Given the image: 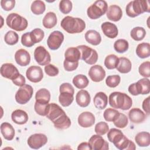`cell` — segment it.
Listing matches in <instances>:
<instances>
[{
	"label": "cell",
	"mask_w": 150,
	"mask_h": 150,
	"mask_svg": "<svg viewBox=\"0 0 150 150\" xmlns=\"http://www.w3.org/2000/svg\"><path fill=\"white\" fill-rule=\"evenodd\" d=\"M137 55L141 59L147 58L150 56V45L149 43H139L136 48Z\"/></svg>",
	"instance_id": "cell-34"
},
{
	"label": "cell",
	"mask_w": 150,
	"mask_h": 150,
	"mask_svg": "<svg viewBox=\"0 0 150 150\" xmlns=\"http://www.w3.org/2000/svg\"><path fill=\"white\" fill-rule=\"evenodd\" d=\"M21 43L25 47H30L35 44L33 43L30 38V32H26L22 35L21 37Z\"/></svg>",
	"instance_id": "cell-50"
},
{
	"label": "cell",
	"mask_w": 150,
	"mask_h": 150,
	"mask_svg": "<svg viewBox=\"0 0 150 150\" xmlns=\"http://www.w3.org/2000/svg\"><path fill=\"white\" fill-rule=\"evenodd\" d=\"M33 93V88L29 84L21 87L15 94V100L20 104H26L32 98Z\"/></svg>",
	"instance_id": "cell-11"
},
{
	"label": "cell",
	"mask_w": 150,
	"mask_h": 150,
	"mask_svg": "<svg viewBox=\"0 0 150 150\" xmlns=\"http://www.w3.org/2000/svg\"><path fill=\"white\" fill-rule=\"evenodd\" d=\"M150 6L148 1L134 0L129 2L126 6L127 15L131 18L136 17L144 12H149Z\"/></svg>",
	"instance_id": "cell-5"
},
{
	"label": "cell",
	"mask_w": 150,
	"mask_h": 150,
	"mask_svg": "<svg viewBox=\"0 0 150 150\" xmlns=\"http://www.w3.org/2000/svg\"><path fill=\"white\" fill-rule=\"evenodd\" d=\"M63 66L64 69L67 71H72L75 70L78 66H79V62H70L66 60H64Z\"/></svg>",
	"instance_id": "cell-52"
},
{
	"label": "cell",
	"mask_w": 150,
	"mask_h": 150,
	"mask_svg": "<svg viewBox=\"0 0 150 150\" xmlns=\"http://www.w3.org/2000/svg\"><path fill=\"white\" fill-rule=\"evenodd\" d=\"M88 143L91 149L93 150H107L109 149V145L100 135H93L89 139Z\"/></svg>",
	"instance_id": "cell-16"
},
{
	"label": "cell",
	"mask_w": 150,
	"mask_h": 150,
	"mask_svg": "<svg viewBox=\"0 0 150 150\" xmlns=\"http://www.w3.org/2000/svg\"><path fill=\"white\" fill-rule=\"evenodd\" d=\"M128 91L133 96L149 94L150 91L149 80L147 78H143L137 83L131 84L128 87Z\"/></svg>",
	"instance_id": "cell-9"
},
{
	"label": "cell",
	"mask_w": 150,
	"mask_h": 150,
	"mask_svg": "<svg viewBox=\"0 0 150 150\" xmlns=\"http://www.w3.org/2000/svg\"><path fill=\"white\" fill-rule=\"evenodd\" d=\"M119 62V58L115 54H109L104 60V66L107 69L112 70L116 69Z\"/></svg>",
	"instance_id": "cell-36"
},
{
	"label": "cell",
	"mask_w": 150,
	"mask_h": 150,
	"mask_svg": "<svg viewBox=\"0 0 150 150\" xmlns=\"http://www.w3.org/2000/svg\"><path fill=\"white\" fill-rule=\"evenodd\" d=\"M91 98L88 92L85 90L79 91L76 96V103L81 107H86L90 103Z\"/></svg>",
	"instance_id": "cell-22"
},
{
	"label": "cell",
	"mask_w": 150,
	"mask_h": 150,
	"mask_svg": "<svg viewBox=\"0 0 150 150\" xmlns=\"http://www.w3.org/2000/svg\"><path fill=\"white\" fill-rule=\"evenodd\" d=\"M11 118L15 124L19 125L26 123L29 118L28 114L22 110H16L13 111L11 114Z\"/></svg>",
	"instance_id": "cell-26"
},
{
	"label": "cell",
	"mask_w": 150,
	"mask_h": 150,
	"mask_svg": "<svg viewBox=\"0 0 150 150\" xmlns=\"http://www.w3.org/2000/svg\"><path fill=\"white\" fill-rule=\"evenodd\" d=\"M139 73L145 78L150 77V62L149 61L143 62L139 67Z\"/></svg>",
	"instance_id": "cell-46"
},
{
	"label": "cell",
	"mask_w": 150,
	"mask_h": 150,
	"mask_svg": "<svg viewBox=\"0 0 150 150\" xmlns=\"http://www.w3.org/2000/svg\"><path fill=\"white\" fill-rule=\"evenodd\" d=\"M60 95L59 101L63 107L69 106L74 100V90L72 85L69 83L62 84L59 88Z\"/></svg>",
	"instance_id": "cell-6"
},
{
	"label": "cell",
	"mask_w": 150,
	"mask_h": 150,
	"mask_svg": "<svg viewBox=\"0 0 150 150\" xmlns=\"http://www.w3.org/2000/svg\"><path fill=\"white\" fill-rule=\"evenodd\" d=\"M135 141L139 146H148L150 144V134L145 131L139 132L135 137Z\"/></svg>",
	"instance_id": "cell-30"
},
{
	"label": "cell",
	"mask_w": 150,
	"mask_h": 150,
	"mask_svg": "<svg viewBox=\"0 0 150 150\" xmlns=\"http://www.w3.org/2000/svg\"><path fill=\"white\" fill-rule=\"evenodd\" d=\"M108 141L113 143L115 146L120 150H134L136 149L135 144L128 139L122 132L117 128H111L107 133Z\"/></svg>",
	"instance_id": "cell-2"
},
{
	"label": "cell",
	"mask_w": 150,
	"mask_h": 150,
	"mask_svg": "<svg viewBox=\"0 0 150 150\" xmlns=\"http://www.w3.org/2000/svg\"><path fill=\"white\" fill-rule=\"evenodd\" d=\"M78 150L80 149H91V148L90 146V145L88 142H82L77 147Z\"/></svg>",
	"instance_id": "cell-55"
},
{
	"label": "cell",
	"mask_w": 150,
	"mask_h": 150,
	"mask_svg": "<svg viewBox=\"0 0 150 150\" xmlns=\"http://www.w3.org/2000/svg\"><path fill=\"white\" fill-rule=\"evenodd\" d=\"M95 117L90 112L85 111L81 113L78 117V123L83 128H88L94 125Z\"/></svg>",
	"instance_id": "cell-19"
},
{
	"label": "cell",
	"mask_w": 150,
	"mask_h": 150,
	"mask_svg": "<svg viewBox=\"0 0 150 150\" xmlns=\"http://www.w3.org/2000/svg\"><path fill=\"white\" fill-rule=\"evenodd\" d=\"M15 59L18 64L21 66H26L30 62L29 53L23 49L18 50L15 54Z\"/></svg>",
	"instance_id": "cell-20"
},
{
	"label": "cell",
	"mask_w": 150,
	"mask_h": 150,
	"mask_svg": "<svg viewBox=\"0 0 150 150\" xmlns=\"http://www.w3.org/2000/svg\"><path fill=\"white\" fill-rule=\"evenodd\" d=\"M44 36V31L40 28L34 29L30 32V38L34 44L41 42Z\"/></svg>",
	"instance_id": "cell-41"
},
{
	"label": "cell",
	"mask_w": 150,
	"mask_h": 150,
	"mask_svg": "<svg viewBox=\"0 0 150 150\" xmlns=\"http://www.w3.org/2000/svg\"><path fill=\"white\" fill-rule=\"evenodd\" d=\"M60 25L65 31L71 34L81 33L86 28V23L83 19L70 16L64 17L61 21Z\"/></svg>",
	"instance_id": "cell-4"
},
{
	"label": "cell",
	"mask_w": 150,
	"mask_h": 150,
	"mask_svg": "<svg viewBox=\"0 0 150 150\" xmlns=\"http://www.w3.org/2000/svg\"><path fill=\"white\" fill-rule=\"evenodd\" d=\"M45 71L47 75L51 77H54L59 74V69L52 64H48L45 67Z\"/></svg>",
	"instance_id": "cell-49"
},
{
	"label": "cell",
	"mask_w": 150,
	"mask_h": 150,
	"mask_svg": "<svg viewBox=\"0 0 150 150\" xmlns=\"http://www.w3.org/2000/svg\"><path fill=\"white\" fill-rule=\"evenodd\" d=\"M1 74L2 77L11 80L16 79L20 74L18 69L12 63H4L1 67Z\"/></svg>",
	"instance_id": "cell-15"
},
{
	"label": "cell",
	"mask_w": 150,
	"mask_h": 150,
	"mask_svg": "<svg viewBox=\"0 0 150 150\" xmlns=\"http://www.w3.org/2000/svg\"><path fill=\"white\" fill-rule=\"evenodd\" d=\"M34 108L38 114L41 116H46L49 110V104H42L36 101Z\"/></svg>",
	"instance_id": "cell-42"
},
{
	"label": "cell",
	"mask_w": 150,
	"mask_h": 150,
	"mask_svg": "<svg viewBox=\"0 0 150 150\" xmlns=\"http://www.w3.org/2000/svg\"><path fill=\"white\" fill-rule=\"evenodd\" d=\"M109 104L112 108L127 110L132 105L131 98L125 93L115 91L111 93L108 98Z\"/></svg>",
	"instance_id": "cell-3"
},
{
	"label": "cell",
	"mask_w": 150,
	"mask_h": 150,
	"mask_svg": "<svg viewBox=\"0 0 150 150\" xmlns=\"http://www.w3.org/2000/svg\"><path fill=\"white\" fill-rule=\"evenodd\" d=\"M26 76L30 81L38 83L42 80L43 77V73L40 67L32 66L27 69Z\"/></svg>",
	"instance_id": "cell-17"
},
{
	"label": "cell",
	"mask_w": 150,
	"mask_h": 150,
	"mask_svg": "<svg viewBox=\"0 0 150 150\" xmlns=\"http://www.w3.org/2000/svg\"><path fill=\"white\" fill-rule=\"evenodd\" d=\"M122 16V12L121 8L116 5H111L107 11V17L108 19L117 22L120 21Z\"/></svg>",
	"instance_id": "cell-23"
},
{
	"label": "cell",
	"mask_w": 150,
	"mask_h": 150,
	"mask_svg": "<svg viewBox=\"0 0 150 150\" xmlns=\"http://www.w3.org/2000/svg\"><path fill=\"white\" fill-rule=\"evenodd\" d=\"M73 83L77 88L83 89L88 86L89 81L85 75L77 74L74 77L73 79Z\"/></svg>",
	"instance_id": "cell-35"
},
{
	"label": "cell",
	"mask_w": 150,
	"mask_h": 150,
	"mask_svg": "<svg viewBox=\"0 0 150 150\" xmlns=\"http://www.w3.org/2000/svg\"><path fill=\"white\" fill-rule=\"evenodd\" d=\"M132 68V64L131 61L124 57L119 58V62L116 67L117 70L121 73H128Z\"/></svg>",
	"instance_id": "cell-31"
},
{
	"label": "cell",
	"mask_w": 150,
	"mask_h": 150,
	"mask_svg": "<svg viewBox=\"0 0 150 150\" xmlns=\"http://www.w3.org/2000/svg\"><path fill=\"white\" fill-rule=\"evenodd\" d=\"M109 130V127L108 124L105 122H98L94 128V131L96 133L100 135H103L105 134L107 132H108Z\"/></svg>",
	"instance_id": "cell-47"
},
{
	"label": "cell",
	"mask_w": 150,
	"mask_h": 150,
	"mask_svg": "<svg viewBox=\"0 0 150 150\" xmlns=\"http://www.w3.org/2000/svg\"><path fill=\"white\" fill-rule=\"evenodd\" d=\"M54 124V126L59 129H65L71 125V120L66 114L64 110L57 104H49V110L46 115Z\"/></svg>",
	"instance_id": "cell-1"
},
{
	"label": "cell",
	"mask_w": 150,
	"mask_h": 150,
	"mask_svg": "<svg viewBox=\"0 0 150 150\" xmlns=\"http://www.w3.org/2000/svg\"><path fill=\"white\" fill-rule=\"evenodd\" d=\"M101 29L103 33L109 38H115L118 35V28L117 26L109 22H105L101 24Z\"/></svg>",
	"instance_id": "cell-21"
},
{
	"label": "cell",
	"mask_w": 150,
	"mask_h": 150,
	"mask_svg": "<svg viewBox=\"0 0 150 150\" xmlns=\"http://www.w3.org/2000/svg\"><path fill=\"white\" fill-rule=\"evenodd\" d=\"M130 121L135 124H139L145 120L146 115L145 113L138 108H132L128 113Z\"/></svg>",
	"instance_id": "cell-24"
},
{
	"label": "cell",
	"mask_w": 150,
	"mask_h": 150,
	"mask_svg": "<svg viewBox=\"0 0 150 150\" xmlns=\"http://www.w3.org/2000/svg\"><path fill=\"white\" fill-rule=\"evenodd\" d=\"M81 53V59L88 64H95L98 60V54L96 50L86 46L80 45L77 47Z\"/></svg>",
	"instance_id": "cell-10"
},
{
	"label": "cell",
	"mask_w": 150,
	"mask_h": 150,
	"mask_svg": "<svg viewBox=\"0 0 150 150\" xmlns=\"http://www.w3.org/2000/svg\"><path fill=\"white\" fill-rule=\"evenodd\" d=\"M43 25L47 29L53 28L57 23V17L53 12H47L43 19Z\"/></svg>",
	"instance_id": "cell-33"
},
{
	"label": "cell",
	"mask_w": 150,
	"mask_h": 150,
	"mask_svg": "<svg viewBox=\"0 0 150 150\" xmlns=\"http://www.w3.org/2000/svg\"><path fill=\"white\" fill-rule=\"evenodd\" d=\"M34 57L36 62L41 66L48 64L51 60L50 53L42 46H39L35 49L34 51Z\"/></svg>",
	"instance_id": "cell-12"
},
{
	"label": "cell",
	"mask_w": 150,
	"mask_h": 150,
	"mask_svg": "<svg viewBox=\"0 0 150 150\" xmlns=\"http://www.w3.org/2000/svg\"><path fill=\"white\" fill-rule=\"evenodd\" d=\"M121 77L119 75L108 76L105 80V83L107 86L111 88L117 87L120 83Z\"/></svg>",
	"instance_id": "cell-45"
},
{
	"label": "cell",
	"mask_w": 150,
	"mask_h": 150,
	"mask_svg": "<svg viewBox=\"0 0 150 150\" xmlns=\"http://www.w3.org/2000/svg\"><path fill=\"white\" fill-rule=\"evenodd\" d=\"M131 38L136 41H141L145 38L146 35V31L142 27H135L131 31Z\"/></svg>",
	"instance_id": "cell-37"
},
{
	"label": "cell",
	"mask_w": 150,
	"mask_h": 150,
	"mask_svg": "<svg viewBox=\"0 0 150 150\" xmlns=\"http://www.w3.org/2000/svg\"><path fill=\"white\" fill-rule=\"evenodd\" d=\"M47 142V137L43 134H34L28 139V144L30 148L38 149L44 146Z\"/></svg>",
	"instance_id": "cell-14"
},
{
	"label": "cell",
	"mask_w": 150,
	"mask_h": 150,
	"mask_svg": "<svg viewBox=\"0 0 150 150\" xmlns=\"http://www.w3.org/2000/svg\"><path fill=\"white\" fill-rule=\"evenodd\" d=\"M66 60L70 62H77L81 59V53L77 47H69L64 53Z\"/></svg>",
	"instance_id": "cell-25"
},
{
	"label": "cell",
	"mask_w": 150,
	"mask_h": 150,
	"mask_svg": "<svg viewBox=\"0 0 150 150\" xmlns=\"http://www.w3.org/2000/svg\"><path fill=\"white\" fill-rule=\"evenodd\" d=\"M86 40L92 45L97 46L101 41L100 34L95 30H89L85 33Z\"/></svg>",
	"instance_id": "cell-29"
},
{
	"label": "cell",
	"mask_w": 150,
	"mask_h": 150,
	"mask_svg": "<svg viewBox=\"0 0 150 150\" xmlns=\"http://www.w3.org/2000/svg\"><path fill=\"white\" fill-rule=\"evenodd\" d=\"M1 132L4 138L8 141L12 140L15 136V129L13 126L6 122L1 124Z\"/></svg>",
	"instance_id": "cell-28"
},
{
	"label": "cell",
	"mask_w": 150,
	"mask_h": 150,
	"mask_svg": "<svg viewBox=\"0 0 150 150\" xmlns=\"http://www.w3.org/2000/svg\"><path fill=\"white\" fill-rule=\"evenodd\" d=\"M72 2L69 0H62L59 3V9L61 12L67 14L72 9Z\"/></svg>",
	"instance_id": "cell-48"
},
{
	"label": "cell",
	"mask_w": 150,
	"mask_h": 150,
	"mask_svg": "<svg viewBox=\"0 0 150 150\" xmlns=\"http://www.w3.org/2000/svg\"><path fill=\"white\" fill-rule=\"evenodd\" d=\"M36 101L42 104H48L50 100V93L46 88H40L35 95Z\"/></svg>",
	"instance_id": "cell-32"
},
{
	"label": "cell",
	"mask_w": 150,
	"mask_h": 150,
	"mask_svg": "<svg viewBox=\"0 0 150 150\" xmlns=\"http://www.w3.org/2000/svg\"><path fill=\"white\" fill-rule=\"evenodd\" d=\"M63 40V34L59 30H55L49 36L47 40V45L50 49L55 50L60 47Z\"/></svg>",
	"instance_id": "cell-13"
},
{
	"label": "cell",
	"mask_w": 150,
	"mask_h": 150,
	"mask_svg": "<svg viewBox=\"0 0 150 150\" xmlns=\"http://www.w3.org/2000/svg\"><path fill=\"white\" fill-rule=\"evenodd\" d=\"M6 23L8 27L16 30L22 31L28 27L27 20L16 13H11L8 15L6 19Z\"/></svg>",
	"instance_id": "cell-7"
},
{
	"label": "cell",
	"mask_w": 150,
	"mask_h": 150,
	"mask_svg": "<svg viewBox=\"0 0 150 150\" xmlns=\"http://www.w3.org/2000/svg\"><path fill=\"white\" fill-rule=\"evenodd\" d=\"M113 122L115 126H116L117 128H124L127 125L128 123V120L127 117L124 114L120 112L119 115L113 121Z\"/></svg>",
	"instance_id": "cell-44"
},
{
	"label": "cell",
	"mask_w": 150,
	"mask_h": 150,
	"mask_svg": "<svg viewBox=\"0 0 150 150\" xmlns=\"http://www.w3.org/2000/svg\"><path fill=\"white\" fill-rule=\"evenodd\" d=\"M114 47L117 52L122 53L127 51L129 47V44L126 40L120 39L114 42Z\"/></svg>",
	"instance_id": "cell-39"
},
{
	"label": "cell",
	"mask_w": 150,
	"mask_h": 150,
	"mask_svg": "<svg viewBox=\"0 0 150 150\" xmlns=\"http://www.w3.org/2000/svg\"><path fill=\"white\" fill-rule=\"evenodd\" d=\"M149 101L150 97H148L144 100L142 103V108L148 115L149 114Z\"/></svg>",
	"instance_id": "cell-54"
},
{
	"label": "cell",
	"mask_w": 150,
	"mask_h": 150,
	"mask_svg": "<svg viewBox=\"0 0 150 150\" xmlns=\"http://www.w3.org/2000/svg\"><path fill=\"white\" fill-rule=\"evenodd\" d=\"M88 76L91 80L94 82H100L105 77V71L100 65H94L91 66L88 71Z\"/></svg>",
	"instance_id": "cell-18"
},
{
	"label": "cell",
	"mask_w": 150,
	"mask_h": 150,
	"mask_svg": "<svg viewBox=\"0 0 150 150\" xmlns=\"http://www.w3.org/2000/svg\"><path fill=\"white\" fill-rule=\"evenodd\" d=\"M108 10V5L103 0L96 1L90 6L87 11V16L91 19H97L104 15Z\"/></svg>",
	"instance_id": "cell-8"
},
{
	"label": "cell",
	"mask_w": 150,
	"mask_h": 150,
	"mask_svg": "<svg viewBox=\"0 0 150 150\" xmlns=\"http://www.w3.org/2000/svg\"><path fill=\"white\" fill-rule=\"evenodd\" d=\"M30 9L33 13L35 15H41L45 11L46 6L42 1L36 0L32 2Z\"/></svg>",
	"instance_id": "cell-38"
},
{
	"label": "cell",
	"mask_w": 150,
	"mask_h": 150,
	"mask_svg": "<svg viewBox=\"0 0 150 150\" xmlns=\"http://www.w3.org/2000/svg\"><path fill=\"white\" fill-rule=\"evenodd\" d=\"M120 112L113 108L106 109L103 114L104 118L107 121H114L119 115Z\"/></svg>",
	"instance_id": "cell-43"
},
{
	"label": "cell",
	"mask_w": 150,
	"mask_h": 150,
	"mask_svg": "<svg viewBox=\"0 0 150 150\" xmlns=\"http://www.w3.org/2000/svg\"><path fill=\"white\" fill-rule=\"evenodd\" d=\"M19 40V36L17 33L13 30H9L6 33L4 40L5 43L9 45H14L16 44Z\"/></svg>",
	"instance_id": "cell-40"
},
{
	"label": "cell",
	"mask_w": 150,
	"mask_h": 150,
	"mask_svg": "<svg viewBox=\"0 0 150 150\" xmlns=\"http://www.w3.org/2000/svg\"><path fill=\"white\" fill-rule=\"evenodd\" d=\"M93 102L97 108L103 110L106 107L108 103L107 96L103 92H98L94 97Z\"/></svg>",
	"instance_id": "cell-27"
},
{
	"label": "cell",
	"mask_w": 150,
	"mask_h": 150,
	"mask_svg": "<svg viewBox=\"0 0 150 150\" xmlns=\"http://www.w3.org/2000/svg\"><path fill=\"white\" fill-rule=\"evenodd\" d=\"M1 5L3 9L6 11L12 10L15 5V0H2L1 1Z\"/></svg>",
	"instance_id": "cell-51"
},
{
	"label": "cell",
	"mask_w": 150,
	"mask_h": 150,
	"mask_svg": "<svg viewBox=\"0 0 150 150\" xmlns=\"http://www.w3.org/2000/svg\"><path fill=\"white\" fill-rule=\"evenodd\" d=\"M12 81L14 84H15L16 86H20V87L24 86L25 84V82H26L25 77L21 74L18 76V77L16 79H15V80H13Z\"/></svg>",
	"instance_id": "cell-53"
}]
</instances>
